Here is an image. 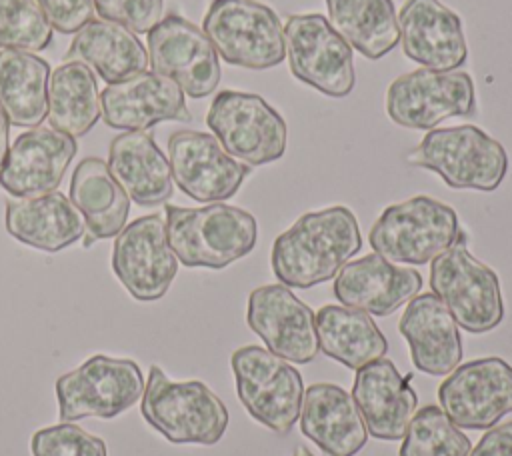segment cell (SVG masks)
<instances>
[{"label":"cell","instance_id":"cell-1","mask_svg":"<svg viewBox=\"0 0 512 456\" xmlns=\"http://www.w3.org/2000/svg\"><path fill=\"white\" fill-rule=\"evenodd\" d=\"M360 248L358 220L350 208L338 204L306 212L278 234L270 264L280 284L304 290L332 280Z\"/></svg>","mask_w":512,"mask_h":456},{"label":"cell","instance_id":"cell-7","mask_svg":"<svg viewBox=\"0 0 512 456\" xmlns=\"http://www.w3.org/2000/svg\"><path fill=\"white\" fill-rule=\"evenodd\" d=\"M230 366L246 412L272 432L286 436L300 418L302 374L268 348L252 344L234 350Z\"/></svg>","mask_w":512,"mask_h":456},{"label":"cell","instance_id":"cell-25","mask_svg":"<svg viewBox=\"0 0 512 456\" xmlns=\"http://www.w3.org/2000/svg\"><path fill=\"white\" fill-rule=\"evenodd\" d=\"M6 230L12 238L42 252H60L84 238L86 222L62 192L6 200Z\"/></svg>","mask_w":512,"mask_h":456},{"label":"cell","instance_id":"cell-10","mask_svg":"<svg viewBox=\"0 0 512 456\" xmlns=\"http://www.w3.org/2000/svg\"><path fill=\"white\" fill-rule=\"evenodd\" d=\"M206 124L222 148L248 166L276 162L286 152V122L258 94L220 90L208 108Z\"/></svg>","mask_w":512,"mask_h":456},{"label":"cell","instance_id":"cell-15","mask_svg":"<svg viewBox=\"0 0 512 456\" xmlns=\"http://www.w3.org/2000/svg\"><path fill=\"white\" fill-rule=\"evenodd\" d=\"M112 270L134 300H160L178 272L160 214H146L126 224L112 246Z\"/></svg>","mask_w":512,"mask_h":456},{"label":"cell","instance_id":"cell-16","mask_svg":"<svg viewBox=\"0 0 512 456\" xmlns=\"http://www.w3.org/2000/svg\"><path fill=\"white\" fill-rule=\"evenodd\" d=\"M168 162L172 182L196 202H222L232 198L250 166L230 156L214 134L176 130L168 138Z\"/></svg>","mask_w":512,"mask_h":456},{"label":"cell","instance_id":"cell-23","mask_svg":"<svg viewBox=\"0 0 512 456\" xmlns=\"http://www.w3.org/2000/svg\"><path fill=\"white\" fill-rule=\"evenodd\" d=\"M398 330L408 342L414 366L428 376H446L462 360L458 324L444 302L432 294H416L400 316Z\"/></svg>","mask_w":512,"mask_h":456},{"label":"cell","instance_id":"cell-34","mask_svg":"<svg viewBox=\"0 0 512 456\" xmlns=\"http://www.w3.org/2000/svg\"><path fill=\"white\" fill-rule=\"evenodd\" d=\"M52 42V26L34 0H0V46L40 52Z\"/></svg>","mask_w":512,"mask_h":456},{"label":"cell","instance_id":"cell-19","mask_svg":"<svg viewBox=\"0 0 512 456\" xmlns=\"http://www.w3.org/2000/svg\"><path fill=\"white\" fill-rule=\"evenodd\" d=\"M102 118L118 130H148L158 122H190L184 92L176 82L152 70L108 84L102 94Z\"/></svg>","mask_w":512,"mask_h":456},{"label":"cell","instance_id":"cell-30","mask_svg":"<svg viewBox=\"0 0 512 456\" xmlns=\"http://www.w3.org/2000/svg\"><path fill=\"white\" fill-rule=\"evenodd\" d=\"M50 66L32 52L0 50V106L10 124L36 128L48 116Z\"/></svg>","mask_w":512,"mask_h":456},{"label":"cell","instance_id":"cell-2","mask_svg":"<svg viewBox=\"0 0 512 456\" xmlns=\"http://www.w3.org/2000/svg\"><path fill=\"white\" fill-rule=\"evenodd\" d=\"M166 236L180 264L222 270L256 246V218L238 206L212 202L200 208L166 204Z\"/></svg>","mask_w":512,"mask_h":456},{"label":"cell","instance_id":"cell-39","mask_svg":"<svg viewBox=\"0 0 512 456\" xmlns=\"http://www.w3.org/2000/svg\"><path fill=\"white\" fill-rule=\"evenodd\" d=\"M8 136H10V120H8L6 112H4V108L0 106V166H2V162L6 158V154H8V148H10Z\"/></svg>","mask_w":512,"mask_h":456},{"label":"cell","instance_id":"cell-37","mask_svg":"<svg viewBox=\"0 0 512 456\" xmlns=\"http://www.w3.org/2000/svg\"><path fill=\"white\" fill-rule=\"evenodd\" d=\"M50 26L62 34H76L94 20L92 0H34Z\"/></svg>","mask_w":512,"mask_h":456},{"label":"cell","instance_id":"cell-4","mask_svg":"<svg viewBox=\"0 0 512 456\" xmlns=\"http://www.w3.org/2000/svg\"><path fill=\"white\" fill-rule=\"evenodd\" d=\"M406 162L438 174L454 190L492 192L508 172L506 148L472 124L428 130Z\"/></svg>","mask_w":512,"mask_h":456},{"label":"cell","instance_id":"cell-17","mask_svg":"<svg viewBox=\"0 0 512 456\" xmlns=\"http://www.w3.org/2000/svg\"><path fill=\"white\" fill-rule=\"evenodd\" d=\"M246 324L272 354L294 364H308L320 352L316 314L280 282L250 292Z\"/></svg>","mask_w":512,"mask_h":456},{"label":"cell","instance_id":"cell-13","mask_svg":"<svg viewBox=\"0 0 512 456\" xmlns=\"http://www.w3.org/2000/svg\"><path fill=\"white\" fill-rule=\"evenodd\" d=\"M438 402L454 426L488 430L512 412V366L498 356L458 364L438 386Z\"/></svg>","mask_w":512,"mask_h":456},{"label":"cell","instance_id":"cell-8","mask_svg":"<svg viewBox=\"0 0 512 456\" xmlns=\"http://www.w3.org/2000/svg\"><path fill=\"white\" fill-rule=\"evenodd\" d=\"M428 282L458 328L484 334L504 320V298L496 272L472 256L464 242L432 260Z\"/></svg>","mask_w":512,"mask_h":456},{"label":"cell","instance_id":"cell-21","mask_svg":"<svg viewBox=\"0 0 512 456\" xmlns=\"http://www.w3.org/2000/svg\"><path fill=\"white\" fill-rule=\"evenodd\" d=\"M422 288V276L408 266H394L372 252L346 262L334 280V296L342 306L370 316H390L408 304Z\"/></svg>","mask_w":512,"mask_h":456},{"label":"cell","instance_id":"cell-26","mask_svg":"<svg viewBox=\"0 0 512 456\" xmlns=\"http://www.w3.org/2000/svg\"><path fill=\"white\" fill-rule=\"evenodd\" d=\"M108 168L138 206L164 204L174 192L170 162L144 130H130L112 138Z\"/></svg>","mask_w":512,"mask_h":456},{"label":"cell","instance_id":"cell-29","mask_svg":"<svg viewBox=\"0 0 512 456\" xmlns=\"http://www.w3.org/2000/svg\"><path fill=\"white\" fill-rule=\"evenodd\" d=\"M316 336L318 348L350 370L384 358L388 350L372 316L342 304H326L316 312Z\"/></svg>","mask_w":512,"mask_h":456},{"label":"cell","instance_id":"cell-5","mask_svg":"<svg viewBox=\"0 0 512 456\" xmlns=\"http://www.w3.org/2000/svg\"><path fill=\"white\" fill-rule=\"evenodd\" d=\"M452 206L432 198L414 196L390 204L370 228L368 242L376 254L398 264H428L454 244H466Z\"/></svg>","mask_w":512,"mask_h":456},{"label":"cell","instance_id":"cell-9","mask_svg":"<svg viewBox=\"0 0 512 456\" xmlns=\"http://www.w3.org/2000/svg\"><path fill=\"white\" fill-rule=\"evenodd\" d=\"M142 392L144 376L134 360L94 354L56 380L58 416L62 422L90 416L112 420L134 406Z\"/></svg>","mask_w":512,"mask_h":456},{"label":"cell","instance_id":"cell-3","mask_svg":"<svg viewBox=\"0 0 512 456\" xmlns=\"http://www.w3.org/2000/svg\"><path fill=\"white\" fill-rule=\"evenodd\" d=\"M140 414L172 444L212 446L228 428L224 402L200 380L172 382L160 366H150Z\"/></svg>","mask_w":512,"mask_h":456},{"label":"cell","instance_id":"cell-24","mask_svg":"<svg viewBox=\"0 0 512 456\" xmlns=\"http://www.w3.org/2000/svg\"><path fill=\"white\" fill-rule=\"evenodd\" d=\"M300 430L328 456H356L368 440L352 394L330 382H318L304 390Z\"/></svg>","mask_w":512,"mask_h":456},{"label":"cell","instance_id":"cell-6","mask_svg":"<svg viewBox=\"0 0 512 456\" xmlns=\"http://www.w3.org/2000/svg\"><path fill=\"white\" fill-rule=\"evenodd\" d=\"M202 30L216 54L230 66L266 70L284 62V26L258 0H212Z\"/></svg>","mask_w":512,"mask_h":456},{"label":"cell","instance_id":"cell-14","mask_svg":"<svg viewBox=\"0 0 512 456\" xmlns=\"http://www.w3.org/2000/svg\"><path fill=\"white\" fill-rule=\"evenodd\" d=\"M146 42L152 72L176 82L190 98L210 96L218 88V54L204 30L184 16L166 14Z\"/></svg>","mask_w":512,"mask_h":456},{"label":"cell","instance_id":"cell-32","mask_svg":"<svg viewBox=\"0 0 512 456\" xmlns=\"http://www.w3.org/2000/svg\"><path fill=\"white\" fill-rule=\"evenodd\" d=\"M102 116V100L94 72L70 60L60 64L48 80L50 126L76 138L94 128Z\"/></svg>","mask_w":512,"mask_h":456},{"label":"cell","instance_id":"cell-33","mask_svg":"<svg viewBox=\"0 0 512 456\" xmlns=\"http://www.w3.org/2000/svg\"><path fill=\"white\" fill-rule=\"evenodd\" d=\"M468 436L450 422L440 406L428 404L414 412L398 456H468Z\"/></svg>","mask_w":512,"mask_h":456},{"label":"cell","instance_id":"cell-18","mask_svg":"<svg viewBox=\"0 0 512 456\" xmlns=\"http://www.w3.org/2000/svg\"><path fill=\"white\" fill-rule=\"evenodd\" d=\"M76 152L72 136L56 128H30L10 144L0 166V186L14 198L54 192Z\"/></svg>","mask_w":512,"mask_h":456},{"label":"cell","instance_id":"cell-35","mask_svg":"<svg viewBox=\"0 0 512 456\" xmlns=\"http://www.w3.org/2000/svg\"><path fill=\"white\" fill-rule=\"evenodd\" d=\"M32 456H108L106 444L72 422L40 428L30 440Z\"/></svg>","mask_w":512,"mask_h":456},{"label":"cell","instance_id":"cell-40","mask_svg":"<svg viewBox=\"0 0 512 456\" xmlns=\"http://www.w3.org/2000/svg\"><path fill=\"white\" fill-rule=\"evenodd\" d=\"M294 456H312V454H310L306 448H300V450H298Z\"/></svg>","mask_w":512,"mask_h":456},{"label":"cell","instance_id":"cell-22","mask_svg":"<svg viewBox=\"0 0 512 456\" xmlns=\"http://www.w3.org/2000/svg\"><path fill=\"white\" fill-rule=\"evenodd\" d=\"M410 380L412 374L402 376L388 358H378L356 370L352 398L370 436L386 442L404 438L418 406Z\"/></svg>","mask_w":512,"mask_h":456},{"label":"cell","instance_id":"cell-36","mask_svg":"<svg viewBox=\"0 0 512 456\" xmlns=\"http://www.w3.org/2000/svg\"><path fill=\"white\" fill-rule=\"evenodd\" d=\"M96 14L128 28L134 34H148L164 12V0H92Z\"/></svg>","mask_w":512,"mask_h":456},{"label":"cell","instance_id":"cell-11","mask_svg":"<svg viewBox=\"0 0 512 456\" xmlns=\"http://www.w3.org/2000/svg\"><path fill=\"white\" fill-rule=\"evenodd\" d=\"M290 72L324 96L344 98L356 86L350 44L324 14H292L284 24Z\"/></svg>","mask_w":512,"mask_h":456},{"label":"cell","instance_id":"cell-38","mask_svg":"<svg viewBox=\"0 0 512 456\" xmlns=\"http://www.w3.org/2000/svg\"><path fill=\"white\" fill-rule=\"evenodd\" d=\"M468 456H512V420L488 428Z\"/></svg>","mask_w":512,"mask_h":456},{"label":"cell","instance_id":"cell-20","mask_svg":"<svg viewBox=\"0 0 512 456\" xmlns=\"http://www.w3.org/2000/svg\"><path fill=\"white\" fill-rule=\"evenodd\" d=\"M402 52L428 70H458L468 60L460 16L440 0H406L398 12Z\"/></svg>","mask_w":512,"mask_h":456},{"label":"cell","instance_id":"cell-12","mask_svg":"<svg viewBox=\"0 0 512 456\" xmlns=\"http://www.w3.org/2000/svg\"><path fill=\"white\" fill-rule=\"evenodd\" d=\"M476 108V88L468 72L418 68L394 78L386 90V114L402 128L434 130L454 116Z\"/></svg>","mask_w":512,"mask_h":456},{"label":"cell","instance_id":"cell-28","mask_svg":"<svg viewBox=\"0 0 512 456\" xmlns=\"http://www.w3.org/2000/svg\"><path fill=\"white\" fill-rule=\"evenodd\" d=\"M64 60L86 64L108 84L144 72L150 64L148 52L138 36L106 20H92L80 28Z\"/></svg>","mask_w":512,"mask_h":456},{"label":"cell","instance_id":"cell-27","mask_svg":"<svg viewBox=\"0 0 512 456\" xmlns=\"http://www.w3.org/2000/svg\"><path fill=\"white\" fill-rule=\"evenodd\" d=\"M70 200L86 222L84 246L114 238L126 226L130 198L102 158H84L70 180Z\"/></svg>","mask_w":512,"mask_h":456},{"label":"cell","instance_id":"cell-31","mask_svg":"<svg viewBox=\"0 0 512 456\" xmlns=\"http://www.w3.org/2000/svg\"><path fill=\"white\" fill-rule=\"evenodd\" d=\"M332 28L368 60H380L400 42L392 0H324Z\"/></svg>","mask_w":512,"mask_h":456}]
</instances>
